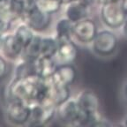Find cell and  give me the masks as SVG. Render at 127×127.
<instances>
[{
    "label": "cell",
    "mask_w": 127,
    "mask_h": 127,
    "mask_svg": "<svg viewBox=\"0 0 127 127\" xmlns=\"http://www.w3.org/2000/svg\"><path fill=\"white\" fill-rule=\"evenodd\" d=\"M56 119L61 125L70 127L89 126V117L79 108L75 97H71L57 107Z\"/></svg>",
    "instance_id": "1"
},
{
    "label": "cell",
    "mask_w": 127,
    "mask_h": 127,
    "mask_svg": "<svg viewBox=\"0 0 127 127\" xmlns=\"http://www.w3.org/2000/svg\"><path fill=\"white\" fill-rule=\"evenodd\" d=\"M26 7L22 21L37 34H42L50 28L52 15L41 10L35 4V0H25Z\"/></svg>",
    "instance_id": "2"
},
{
    "label": "cell",
    "mask_w": 127,
    "mask_h": 127,
    "mask_svg": "<svg viewBox=\"0 0 127 127\" xmlns=\"http://www.w3.org/2000/svg\"><path fill=\"white\" fill-rule=\"evenodd\" d=\"M100 19L104 27L112 30L122 28L127 18L121 0L99 5Z\"/></svg>",
    "instance_id": "3"
},
{
    "label": "cell",
    "mask_w": 127,
    "mask_h": 127,
    "mask_svg": "<svg viewBox=\"0 0 127 127\" xmlns=\"http://www.w3.org/2000/svg\"><path fill=\"white\" fill-rule=\"evenodd\" d=\"M91 45L92 51L101 58H109L113 56L118 48V37L114 30L103 28L98 31Z\"/></svg>",
    "instance_id": "4"
},
{
    "label": "cell",
    "mask_w": 127,
    "mask_h": 127,
    "mask_svg": "<svg viewBox=\"0 0 127 127\" xmlns=\"http://www.w3.org/2000/svg\"><path fill=\"white\" fill-rule=\"evenodd\" d=\"M4 116L8 123L14 126L28 125L31 116V105L23 101L6 99Z\"/></svg>",
    "instance_id": "5"
},
{
    "label": "cell",
    "mask_w": 127,
    "mask_h": 127,
    "mask_svg": "<svg viewBox=\"0 0 127 127\" xmlns=\"http://www.w3.org/2000/svg\"><path fill=\"white\" fill-rule=\"evenodd\" d=\"M97 23L90 17L73 23L72 39L75 42L82 45L91 44L98 33Z\"/></svg>",
    "instance_id": "6"
},
{
    "label": "cell",
    "mask_w": 127,
    "mask_h": 127,
    "mask_svg": "<svg viewBox=\"0 0 127 127\" xmlns=\"http://www.w3.org/2000/svg\"><path fill=\"white\" fill-rule=\"evenodd\" d=\"M57 107L52 103H35L31 105V116L29 126L47 125L56 119Z\"/></svg>",
    "instance_id": "7"
},
{
    "label": "cell",
    "mask_w": 127,
    "mask_h": 127,
    "mask_svg": "<svg viewBox=\"0 0 127 127\" xmlns=\"http://www.w3.org/2000/svg\"><path fill=\"white\" fill-rule=\"evenodd\" d=\"M24 45L20 42L12 31L6 32L3 35L0 53L9 62L15 63L21 58L24 52Z\"/></svg>",
    "instance_id": "8"
},
{
    "label": "cell",
    "mask_w": 127,
    "mask_h": 127,
    "mask_svg": "<svg viewBox=\"0 0 127 127\" xmlns=\"http://www.w3.org/2000/svg\"><path fill=\"white\" fill-rule=\"evenodd\" d=\"M75 98L81 110L89 117L91 125L92 122L100 116V101L97 95L92 90L86 89L79 92Z\"/></svg>",
    "instance_id": "9"
},
{
    "label": "cell",
    "mask_w": 127,
    "mask_h": 127,
    "mask_svg": "<svg viewBox=\"0 0 127 127\" xmlns=\"http://www.w3.org/2000/svg\"><path fill=\"white\" fill-rule=\"evenodd\" d=\"M94 3L86 0H72L64 5V16L72 23L90 17L91 8Z\"/></svg>",
    "instance_id": "10"
},
{
    "label": "cell",
    "mask_w": 127,
    "mask_h": 127,
    "mask_svg": "<svg viewBox=\"0 0 127 127\" xmlns=\"http://www.w3.org/2000/svg\"><path fill=\"white\" fill-rule=\"evenodd\" d=\"M78 79V71L73 64H58L56 71L50 78L54 84L63 87H70L76 82Z\"/></svg>",
    "instance_id": "11"
},
{
    "label": "cell",
    "mask_w": 127,
    "mask_h": 127,
    "mask_svg": "<svg viewBox=\"0 0 127 127\" xmlns=\"http://www.w3.org/2000/svg\"><path fill=\"white\" fill-rule=\"evenodd\" d=\"M78 57L77 43L73 40H65L58 42V51L54 57L58 64H73Z\"/></svg>",
    "instance_id": "12"
},
{
    "label": "cell",
    "mask_w": 127,
    "mask_h": 127,
    "mask_svg": "<svg viewBox=\"0 0 127 127\" xmlns=\"http://www.w3.org/2000/svg\"><path fill=\"white\" fill-rule=\"evenodd\" d=\"M58 63L54 58L39 56L34 60V68L35 75L42 79H50L53 75Z\"/></svg>",
    "instance_id": "13"
},
{
    "label": "cell",
    "mask_w": 127,
    "mask_h": 127,
    "mask_svg": "<svg viewBox=\"0 0 127 127\" xmlns=\"http://www.w3.org/2000/svg\"><path fill=\"white\" fill-rule=\"evenodd\" d=\"M72 28H73V23L64 16L56 22L54 28V36L57 38L58 42L71 40L72 39Z\"/></svg>",
    "instance_id": "14"
},
{
    "label": "cell",
    "mask_w": 127,
    "mask_h": 127,
    "mask_svg": "<svg viewBox=\"0 0 127 127\" xmlns=\"http://www.w3.org/2000/svg\"><path fill=\"white\" fill-rule=\"evenodd\" d=\"M11 31L20 40V42L23 44L24 47H26L36 34L35 32L23 21L16 23Z\"/></svg>",
    "instance_id": "15"
},
{
    "label": "cell",
    "mask_w": 127,
    "mask_h": 127,
    "mask_svg": "<svg viewBox=\"0 0 127 127\" xmlns=\"http://www.w3.org/2000/svg\"><path fill=\"white\" fill-rule=\"evenodd\" d=\"M52 82V81H51ZM71 96V87L56 85L52 82L51 90L50 94V102L58 107L64 101H65Z\"/></svg>",
    "instance_id": "16"
},
{
    "label": "cell",
    "mask_w": 127,
    "mask_h": 127,
    "mask_svg": "<svg viewBox=\"0 0 127 127\" xmlns=\"http://www.w3.org/2000/svg\"><path fill=\"white\" fill-rule=\"evenodd\" d=\"M58 41L54 35H42L40 56L54 58L58 51Z\"/></svg>",
    "instance_id": "17"
},
{
    "label": "cell",
    "mask_w": 127,
    "mask_h": 127,
    "mask_svg": "<svg viewBox=\"0 0 127 127\" xmlns=\"http://www.w3.org/2000/svg\"><path fill=\"white\" fill-rule=\"evenodd\" d=\"M42 36V35L41 34H37L36 33V34L33 38V40L25 47L21 58L30 60V61H34L36 58L39 57L40 52H41Z\"/></svg>",
    "instance_id": "18"
},
{
    "label": "cell",
    "mask_w": 127,
    "mask_h": 127,
    "mask_svg": "<svg viewBox=\"0 0 127 127\" xmlns=\"http://www.w3.org/2000/svg\"><path fill=\"white\" fill-rule=\"evenodd\" d=\"M15 68L13 71V77L24 78L29 77L32 75H35L34 68V61L20 58L15 62Z\"/></svg>",
    "instance_id": "19"
},
{
    "label": "cell",
    "mask_w": 127,
    "mask_h": 127,
    "mask_svg": "<svg viewBox=\"0 0 127 127\" xmlns=\"http://www.w3.org/2000/svg\"><path fill=\"white\" fill-rule=\"evenodd\" d=\"M35 4L43 12L54 15L63 9V0H35Z\"/></svg>",
    "instance_id": "20"
},
{
    "label": "cell",
    "mask_w": 127,
    "mask_h": 127,
    "mask_svg": "<svg viewBox=\"0 0 127 127\" xmlns=\"http://www.w3.org/2000/svg\"><path fill=\"white\" fill-rule=\"evenodd\" d=\"M9 72V61L0 53V82L4 80Z\"/></svg>",
    "instance_id": "21"
},
{
    "label": "cell",
    "mask_w": 127,
    "mask_h": 127,
    "mask_svg": "<svg viewBox=\"0 0 127 127\" xmlns=\"http://www.w3.org/2000/svg\"><path fill=\"white\" fill-rule=\"evenodd\" d=\"M115 1H118V0H95V3L98 5H101V4H108V3L115 2Z\"/></svg>",
    "instance_id": "22"
},
{
    "label": "cell",
    "mask_w": 127,
    "mask_h": 127,
    "mask_svg": "<svg viewBox=\"0 0 127 127\" xmlns=\"http://www.w3.org/2000/svg\"><path fill=\"white\" fill-rule=\"evenodd\" d=\"M121 29H122V32H123V34L127 38V18H126V20H125V23H124Z\"/></svg>",
    "instance_id": "23"
},
{
    "label": "cell",
    "mask_w": 127,
    "mask_h": 127,
    "mask_svg": "<svg viewBox=\"0 0 127 127\" xmlns=\"http://www.w3.org/2000/svg\"><path fill=\"white\" fill-rule=\"evenodd\" d=\"M123 95H124V97H125V99L127 101V82L125 84V86H124Z\"/></svg>",
    "instance_id": "24"
},
{
    "label": "cell",
    "mask_w": 127,
    "mask_h": 127,
    "mask_svg": "<svg viewBox=\"0 0 127 127\" xmlns=\"http://www.w3.org/2000/svg\"><path fill=\"white\" fill-rule=\"evenodd\" d=\"M4 32L0 29V49H1V43H2V39H3V35H4Z\"/></svg>",
    "instance_id": "25"
},
{
    "label": "cell",
    "mask_w": 127,
    "mask_h": 127,
    "mask_svg": "<svg viewBox=\"0 0 127 127\" xmlns=\"http://www.w3.org/2000/svg\"><path fill=\"white\" fill-rule=\"evenodd\" d=\"M124 125L127 127V117L125 118V121H124Z\"/></svg>",
    "instance_id": "26"
},
{
    "label": "cell",
    "mask_w": 127,
    "mask_h": 127,
    "mask_svg": "<svg viewBox=\"0 0 127 127\" xmlns=\"http://www.w3.org/2000/svg\"><path fill=\"white\" fill-rule=\"evenodd\" d=\"M86 1H88V2H91V3H94V4H95V0H86Z\"/></svg>",
    "instance_id": "27"
},
{
    "label": "cell",
    "mask_w": 127,
    "mask_h": 127,
    "mask_svg": "<svg viewBox=\"0 0 127 127\" xmlns=\"http://www.w3.org/2000/svg\"><path fill=\"white\" fill-rule=\"evenodd\" d=\"M1 1H3V0H0V2H1Z\"/></svg>",
    "instance_id": "28"
}]
</instances>
